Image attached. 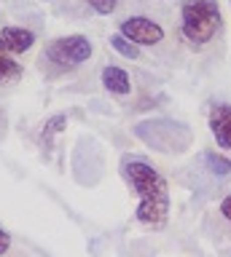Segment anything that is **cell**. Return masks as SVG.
Wrapping results in <instances>:
<instances>
[{"label": "cell", "mask_w": 231, "mask_h": 257, "mask_svg": "<svg viewBox=\"0 0 231 257\" xmlns=\"http://www.w3.org/2000/svg\"><path fill=\"white\" fill-rule=\"evenodd\" d=\"M124 177L140 196L137 212H134L137 222L148 225V228H162L170 217V185H167V180L150 164L137 158L124 161Z\"/></svg>", "instance_id": "6da1fadb"}, {"label": "cell", "mask_w": 231, "mask_h": 257, "mask_svg": "<svg viewBox=\"0 0 231 257\" xmlns=\"http://www.w3.org/2000/svg\"><path fill=\"white\" fill-rule=\"evenodd\" d=\"M220 30V8L215 0H186L180 8V32L191 46H207Z\"/></svg>", "instance_id": "7a4b0ae2"}, {"label": "cell", "mask_w": 231, "mask_h": 257, "mask_svg": "<svg viewBox=\"0 0 231 257\" xmlns=\"http://www.w3.org/2000/svg\"><path fill=\"white\" fill-rule=\"evenodd\" d=\"M92 56V43L84 35H67L51 40L49 48L43 51V59H49L57 67H75Z\"/></svg>", "instance_id": "3957f363"}, {"label": "cell", "mask_w": 231, "mask_h": 257, "mask_svg": "<svg viewBox=\"0 0 231 257\" xmlns=\"http://www.w3.org/2000/svg\"><path fill=\"white\" fill-rule=\"evenodd\" d=\"M118 32L137 46H156L164 40V27L159 22L148 19V16H129V19L121 22Z\"/></svg>", "instance_id": "277c9868"}, {"label": "cell", "mask_w": 231, "mask_h": 257, "mask_svg": "<svg viewBox=\"0 0 231 257\" xmlns=\"http://www.w3.org/2000/svg\"><path fill=\"white\" fill-rule=\"evenodd\" d=\"M35 43V32L27 27H0V54H25Z\"/></svg>", "instance_id": "5b68a950"}, {"label": "cell", "mask_w": 231, "mask_h": 257, "mask_svg": "<svg viewBox=\"0 0 231 257\" xmlns=\"http://www.w3.org/2000/svg\"><path fill=\"white\" fill-rule=\"evenodd\" d=\"M210 132L218 148L231 150V104H215L210 112Z\"/></svg>", "instance_id": "8992f818"}, {"label": "cell", "mask_w": 231, "mask_h": 257, "mask_svg": "<svg viewBox=\"0 0 231 257\" xmlns=\"http://www.w3.org/2000/svg\"><path fill=\"white\" fill-rule=\"evenodd\" d=\"M102 86H105L110 94H118V96H126L132 91V80L126 75V70L113 67V64H108V67L102 70Z\"/></svg>", "instance_id": "52a82bcc"}, {"label": "cell", "mask_w": 231, "mask_h": 257, "mask_svg": "<svg viewBox=\"0 0 231 257\" xmlns=\"http://www.w3.org/2000/svg\"><path fill=\"white\" fill-rule=\"evenodd\" d=\"M25 75V67L11 54H0V86H11Z\"/></svg>", "instance_id": "ba28073f"}, {"label": "cell", "mask_w": 231, "mask_h": 257, "mask_svg": "<svg viewBox=\"0 0 231 257\" xmlns=\"http://www.w3.org/2000/svg\"><path fill=\"white\" fill-rule=\"evenodd\" d=\"M110 46H113L121 56H126V59H137V56H140V46H137V43H132L129 38H124L121 32L110 38Z\"/></svg>", "instance_id": "9c48e42d"}, {"label": "cell", "mask_w": 231, "mask_h": 257, "mask_svg": "<svg viewBox=\"0 0 231 257\" xmlns=\"http://www.w3.org/2000/svg\"><path fill=\"white\" fill-rule=\"evenodd\" d=\"M207 166H210V172L212 174H218V177H226V174H231V161L228 158H223V156H218V153H207Z\"/></svg>", "instance_id": "30bf717a"}, {"label": "cell", "mask_w": 231, "mask_h": 257, "mask_svg": "<svg viewBox=\"0 0 231 257\" xmlns=\"http://www.w3.org/2000/svg\"><path fill=\"white\" fill-rule=\"evenodd\" d=\"M65 126H67V118H65V115H54V118H49V120H46V123H43L41 140H46V142H49L51 137H54V134H59V132H62V128H65Z\"/></svg>", "instance_id": "8fae6325"}, {"label": "cell", "mask_w": 231, "mask_h": 257, "mask_svg": "<svg viewBox=\"0 0 231 257\" xmlns=\"http://www.w3.org/2000/svg\"><path fill=\"white\" fill-rule=\"evenodd\" d=\"M89 6H92L94 11H97V14L108 16V14H113V11H116L118 0H89Z\"/></svg>", "instance_id": "7c38bea8"}, {"label": "cell", "mask_w": 231, "mask_h": 257, "mask_svg": "<svg viewBox=\"0 0 231 257\" xmlns=\"http://www.w3.org/2000/svg\"><path fill=\"white\" fill-rule=\"evenodd\" d=\"M9 249H11V236H9V233H6L3 228H0V257L9 252Z\"/></svg>", "instance_id": "4fadbf2b"}, {"label": "cell", "mask_w": 231, "mask_h": 257, "mask_svg": "<svg viewBox=\"0 0 231 257\" xmlns=\"http://www.w3.org/2000/svg\"><path fill=\"white\" fill-rule=\"evenodd\" d=\"M220 214H223V217H226V220L231 222V196H226V198L220 201Z\"/></svg>", "instance_id": "5bb4252c"}]
</instances>
